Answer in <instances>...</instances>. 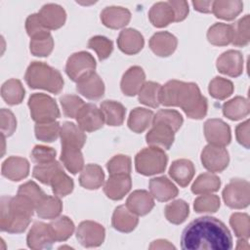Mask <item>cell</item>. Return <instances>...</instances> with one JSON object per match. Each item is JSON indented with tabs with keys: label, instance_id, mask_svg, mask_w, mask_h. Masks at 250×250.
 Segmentation results:
<instances>
[{
	"label": "cell",
	"instance_id": "obj_1",
	"mask_svg": "<svg viewBox=\"0 0 250 250\" xmlns=\"http://www.w3.org/2000/svg\"><path fill=\"white\" fill-rule=\"evenodd\" d=\"M181 247L185 250H229L232 248V237L220 220L200 217L191 221L183 230Z\"/></svg>",
	"mask_w": 250,
	"mask_h": 250
},
{
	"label": "cell",
	"instance_id": "obj_2",
	"mask_svg": "<svg viewBox=\"0 0 250 250\" xmlns=\"http://www.w3.org/2000/svg\"><path fill=\"white\" fill-rule=\"evenodd\" d=\"M160 104L166 106H180L191 119L203 118L208 109L207 100L198 86L192 82L170 80L160 90Z\"/></svg>",
	"mask_w": 250,
	"mask_h": 250
},
{
	"label": "cell",
	"instance_id": "obj_3",
	"mask_svg": "<svg viewBox=\"0 0 250 250\" xmlns=\"http://www.w3.org/2000/svg\"><path fill=\"white\" fill-rule=\"evenodd\" d=\"M35 211V205L26 197L16 196L1 197V230L9 233H21L28 227Z\"/></svg>",
	"mask_w": 250,
	"mask_h": 250
},
{
	"label": "cell",
	"instance_id": "obj_4",
	"mask_svg": "<svg viewBox=\"0 0 250 250\" xmlns=\"http://www.w3.org/2000/svg\"><path fill=\"white\" fill-rule=\"evenodd\" d=\"M24 80L32 89H42L53 94H59L63 88L61 72L42 62H33L28 65Z\"/></svg>",
	"mask_w": 250,
	"mask_h": 250
},
{
	"label": "cell",
	"instance_id": "obj_5",
	"mask_svg": "<svg viewBox=\"0 0 250 250\" xmlns=\"http://www.w3.org/2000/svg\"><path fill=\"white\" fill-rule=\"evenodd\" d=\"M168 157L164 149L148 146L139 151L135 157V167L139 174L152 176L165 171Z\"/></svg>",
	"mask_w": 250,
	"mask_h": 250
},
{
	"label": "cell",
	"instance_id": "obj_6",
	"mask_svg": "<svg viewBox=\"0 0 250 250\" xmlns=\"http://www.w3.org/2000/svg\"><path fill=\"white\" fill-rule=\"evenodd\" d=\"M28 107L31 118L36 123L56 121L60 117V109L57 103L46 94H32L28 99Z\"/></svg>",
	"mask_w": 250,
	"mask_h": 250
},
{
	"label": "cell",
	"instance_id": "obj_7",
	"mask_svg": "<svg viewBox=\"0 0 250 250\" xmlns=\"http://www.w3.org/2000/svg\"><path fill=\"white\" fill-rule=\"evenodd\" d=\"M223 199L232 209H243L250 202V185L246 180L232 179L223 190Z\"/></svg>",
	"mask_w": 250,
	"mask_h": 250
},
{
	"label": "cell",
	"instance_id": "obj_8",
	"mask_svg": "<svg viewBox=\"0 0 250 250\" xmlns=\"http://www.w3.org/2000/svg\"><path fill=\"white\" fill-rule=\"evenodd\" d=\"M96 61L94 57L87 52L81 51L72 54L66 62L65 72L74 82H78L87 75L95 72Z\"/></svg>",
	"mask_w": 250,
	"mask_h": 250
},
{
	"label": "cell",
	"instance_id": "obj_9",
	"mask_svg": "<svg viewBox=\"0 0 250 250\" xmlns=\"http://www.w3.org/2000/svg\"><path fill=\"white\" fill-rule=\"evenodd\" d=\"M229 162L228 150L224 146L207 145L201 152V163L211 173L224 171Z\"/></svg>",
	"mask_w": 250,
	"mask_h": 250
},
{
	"label": "cell",
	"instance_id": "obj_10",
	"mask_svg": "<svg viewBox=\"0 0 250 250\" xmlns=\"http://www.w3.org/2000/svg\"><path fill=\"white\" fill-rule=\"evenodd\" d=\"M105 236L104 228L94 221H83L76 229V238L84 247H98Z\"/></svg>",
	"mask_w": 250,
	"mask_h": 250
},
{
	"label": "cell",
	"instance_id": "obj_11",
	"mask_svg": "<svg viewBox=\"0 0 250 250\" xmlns=\"http://www.w3.org/2000/svg\"><path fill=\"white\" fill-rule=\"evenodd\" d=\"M204 135L209 145L226 146L230 143L229 126L222 119L212 118L204 123Z\"/></svg>",
	"mask_w": 250,
	"mask_h": 250
},
{
	"label": "cell",
	"instance_id": "obj_12",
	"mask_svg": "<svg viewBox=\"0 0 250 250\" xmlns=\"http://www.w3.org/2000/svg\"><path fill=\"white\" fill-rule=\"evenodd\" d=\"M78 126L84 132H94L104 126V118L101 108L94 104H85L75 117Z\"/></svg>",
	"mask_w": 250,
	"mask_h": 250
},
{
	"label": "cell",
	"instance_id": "obj_13",
	"mask_svg": "<svg viewBox=\"0 0 250 250\" xmlns=\"http://www.w3.org/2000/svg\"><path fill=\"white\" fill-rule=\"evenodd\" d=\"M243 56L240 52L235 50H229L224 52L216 62L217 69L219 72L230 76L238 77L243 72Z\"/></svg>",
	"mask_w": 250,
	"mask_h": 250
},
{
	"label": "cell",
	"instance_id": "obj_14",
	"mask_svg": "<svg viewBox=\"0 0 250 250\" xmlns=\"http://www.w3.org/2000/svg\"><path fill=\"white\" fill-rule=\"evenodd\" d=\"M54 242L49 225L43 222H35L26 236L27 246L34 250L51 248Z\"/></svg>",
	"mask_w": 250,
	"mask_h": 250
},
{
	"label": "cell",
	"instance_id": "obj_15",
	"mask_svg": "<svg viewBox=\"0 0 250 250\" xmlns=\"http://www.w3.org/2000/svg\"><path fill=\"white\" fill-rule=\"evenodd\" d=\"M175 140L173 129L163 123H152L151 129L146 135V144L162 149H169Z\"/></svg>",
	"mask_w": 250,
	"mask_h": 250
},
{
	"label": "cell",
	"instance_id": "obj_16",
	"mask_svg": "<svg viewBox=\"0 0 250 250\" xmlns=\"http://www.w3.org/2000/svg\"><path fill=\"white\" fill-rule=\"evenodd\" d=\"M132 181L128 174L110 175L104 186L105 195L112 200L122 199L131 189Z\"/></svg>",
	"mask_w": 250,
	"mask_h": 250
},
{
	"label": "cell",
	"instance_id": "obj_17",
	"mask_svg": "<svg viewBox=\"0 0 250 250\" xmlns=\"http://www.w3.org/2000/svg\"><path fill=\"white\" fill-rule=\"evenodd\" d=\"M146 82V74L141 66L134 65L126 70L123 74L120 87L125 96L133 97L138 95L141 88Z\"/></svg>",
	"mask_w": 250,
	"mask_h": 250
},
{
	"label": "cell",
	"instance_id": "obj_18",
	"mask_svg": "<svg viewBox=\"0 0 250 250\" xmlns=\"http://www.w3.org/2000/svg\"><path fill=\"white\" fill-rule=\"evenodd\" d=\"M177 45L176 36L168 31L156 32L149 39V48L158 57H169L175 52Z\"/></svg>",
	"mask_w": 250,
	"mask_h": 250
},
{
	"label": "cell",
	"instance_id": "obj_19",
	"mask_svg": "<svg viewBox=\"0 0 250 250\" xmlns=\"http://www.w3.org/2000/svg\"><path fill=\"white\" fill-rule=\"evenodd\" d=\"M125 205L135 215L145 216L153 208L154 200L150 192L145 189H137L128 196Z\"/></svg>",
	"mask_w": 250,
	"mask_h": 250
},
{
	"label": "cell",
	"instance_id": "obj_20",
	"mask_svg": "<svg viewBox=\"0 0 250 250\" xmlns=\"http://www.w3.org/2000/svg\"><path fill=\"white\" fill-rule=\"evenodd\" d=\"M39 17L48 30H56L61 28L66 20L64 9L57 4H46L38 12Z\"/></svg>",
	"mask_w": 250,
	"mask_h": 250
},
{
	"label": "cell",
	"instance_id": "obj_21",
	"mask_svg": "<svg viewBox=\"0 0 250 250\" xmlns=\"http://www.w3.org/2000/svg\"><path fill=\"white\" fill-rule=\"evenodd\" d=\"M145 40L141 32L134 28H125L120 31L117 38V46L121 52L127 55H136L144 47Z\"/></svg>",
	"mask_w": 250,
	"mask_h": 250
},
{
	"label": "cell",
	"instance_id": "obj_22",
	"mask_svg": "<svg viewBox=\"0 0 250 250\" xmlns=\"http://www.w3.org/2000/svg\"><path fill=\"white\" fill-rule=\"evenodd\" d=\"M76 90L89 100H99L104 94V84L102 78L93 72L76 83Z\"/></svg>",
	"mask_w": 250,
	"mask_h": 250
},
{
	"label": "cell",
	"instance_id": "obj_23",
	"mask_svg": "<svg viewBox=\"0 0 250 250\" xmlns=\"http://www.w3.org/2000/svg\"><path fill=\"white\" fill-rule=\"evenodd\" d=\"M1 171L5 178L18 182L27 177L29 173V163L23 157L10 156L3 162Z\"/></svg>",
	"mask_w": 250,
	"mask_h": 250
},
{
	"label": "cell",
	"instance_id": "obj_24",
	"mask_svg": "<svg viewBox=\"0 0 250 250\" xmlns=\"http://www.w3.org/2000/svg\"><path fill=\"white\" fill-rule=\"evenodd\" d=\"M131 20V13L123 7H106L101 13V21L108 28L118 29L126 26Z\"/></svg>",
	"mask_w": 250,
	"mask_h": 250
},
{
	"label": "cell",
	"instance_id": "obj_25",
	"mask_svg": "<svg viewBox=\"0 0 250 250\" xmlns=\"http://www.w3.org/2000/svg\"><path fill=\"white\" fill-rule=\"evenodd\" d=\"M60 138L62 146H71L81 149L86 143L84 131L78 125L70 121L63 122L61 126Z\"/></svg>",
	"mask_w": 250,
	"mask_h": 250
},
{
	"label": "cell",
	"instance_id": "obj_26",
	"mask_svg": "<svg viewBox=\"0 0 250 250\" xmlns=\"http://www.w3.org/2000/svg\"><path fill=\"white\" fill-rule=\"evenodd\" d=\"M149 191L153 198L165 202L178 195L177 187L167 177H156L149 181Z\"/></svg>",
	"mask_w": 250,
	"mask_h": 250
},
{
	"label": "cell",
	"instance_id": "obj_27",
	"mask_svg": "<svg viewBox=\"0 0 250 250\" xmlns=\"http://www.w3.org/2000/svg\"><path fill=\"white\" fill-rule=\"evenodd\" d=\"M193 163L188 159H177L169 168L170 177L182 188L187 187L194 176Z\"/></svg>",
	"mask_w": 250,
	"mask_h": 250
},
{
	"label": "cell",
	"instance_id": "obj_28",
	"mask_svg": "<svg viewBox=\"0 0 250 250\" xmlns=\"http://www.w3.org/2000/svg\"><path fill=\"white\" fill-rule=\"evenodd\" d=\"M138 223V216L132 213L126 207V205L118 206L117 208H115L112 214L111 224L112 227L118 231L131 232L136 229Z\"/></svg>",
	"mask_w": 250,
	"mask_h": 250
},
{
	"label": "cell",
	"instance_id": "obj_29",
	"mask_svg": "<svg viewBox=\"0 0 250 250\" xmlns=\"http://www.w3.org/2000/svg\"><path fill=\"white\" fill-rule=\"evenodd\" d=\"M104 173L97 164H87L79 176V184L87 189H98L104 185Z\"/></svg>",
	"mask_w": 250,
	"mask_h": 250
},
{
	"label": "cell",
	"instance_id": "obj_30",
	"mask_svg": "<svg viewBox=\"0 0 250 250\" xmlns=\"http://www.w3.org/2000/svg\"><path fill=\"white\" fill-rule=\"evenodd\" d=\"M242 10L243 3L239 0H218L212 4V13L225 21L234 20Z\"/></svg>",
	"mask_w": 250,
	"mask_h": 250
},
{
	"label": "cell",
	"instance_id": "obj_31",
	"mask_svg": "<svg viewBox=\"0 0 250 250\" xmlns=\"http://www.w3.org/2000/svg\"><path fill=\"white\" fill-rule=\"evenodd\" d=\"M148 19L152 25L156 27H164L175 21L174 11L169 2H157L150 8Z\"/></svg>",
	"mask_w": 250,
	"mask_h": 250
},
{
	"label": "cell",
	"instance_id": "obj_32",
	"mask_svg": "<svg viewBox=\"0 0 250 250\" xmlns=\"http://www.w3.org/2000/svg\"><path fill=\"white\" fill-rule=\"evenodd\" d=\"M101 110L103 112L104 123L109 126H120L125 119L126 109L122 104L106 100L101 104Z\"/></svg>",
	"mask_w": 250,
	"mask_h": 250
},
{
	"label": "cell",
	"instance_id": "obj_33",
	"mask_svg": "<svg viewBox=\"0 0 250 250\" xmlns=\"http://www.w3.org/2000/svg\"><path fill=\"white\" fill-rule=\"evenodd\" d=\"M233 36L232 25L217 22L209 27L207 31L208 41L215 46H227L231 43Z\"/></svg>",
	"mask_w": 250,
	"mask_h": 250
},
{
	"label": "cell",
	"instance_id": "obj_34",
	"mask_svg": "<svg viewBox=\"0 0 250 250\" xmlns=\"http://www.w3.org/2000/svg\"><path fill=\"white\" fill-rule=\"evenodd\" d=\"M224 115L230 120H240L249 114V102L246 98L237 96L223 104Z\"/></svg>",
	"mask_w": 250,
	"mask_h": 250
},
{
	"label": "cell",
	"instance_id": "obj_35",
	"mask_svg": "<svg viewBox=\"0 0 250 250\" xmlns=\"http://www.w3.org/2000/svg\"><path fill=\"white\" fill-rule=\"evenodd\" d=\"M153 112L145 107L134 108L128 118V127L135 133H143L152 123Z\"/></svg>",
	"mask_w": 250,
	"mask_h": 250
},
{
	"label": "cell",
	"instance_id": "obj_36",
	"mask_svg": "<svg viewBox=\"0 0 250 250\" xmlns=\"http://www.w3.org/2000/svg\"><path fill=\"white\" fill-rule=\"evenodd\" d=\"M62 210V203L58 196L45 195L36 205L35 211L37 216L41 219L53 220L61 214Z\"/></svg>",
	"mask_w": 250,
	"mask_h": 250
},
{
	"label": "cell",
	"instance_id": "obj_37",
	"mask_svg": "<svg viewBox=\"0 0 250 250\" xmlns=\"http://www.w3.org/2000/svg\"><path fill=\"white\" fill-rule=\"evenodd\" d=\"M61 161L68 172L77 174L84 167V158L80 148L71 146H62Z\"/></svg>",
	"mask_w": 250,
	"mask_h": 250
},
{
	"label": "cell",
	"instance_id": "obj_38",
	"mask_svg": "<svg viewBox=\"0 0 250 250\" xmlns=\"http://www.w3.org/2000/svg\"><path fill=\"white\" fill-rule=\"evenodd\" d=\"M48 225L55 242L67 240L74 231V224L66 216L57 217Z\"/></svg>",
	"mask_w": 250,
	"mask_h": 250
},
{
	"label": "cell",
	"instance_id": "obj_39",
	"mask_svg": "<svg viewBox=\"0 0 250 250\" xmlns=\"http://www.w3.org/2000/svg\"><path fill=\"white\" fill-rule=\"evenodd\" d=\"M24 88L19 79H9L1 87L2 99L10 105L19 104L24 98Z\"/></svg>",
	"mask_w": 250,
	"mask_h": 250
},
{
	"label": "cell",
	"instance_id": "obj_40",
	"mask_svg": "<svg viewBox=\"0 0 250 250\" xmlns=\"http://www.w3.org/2000/svg\"><path fill=\"white\" fill-rule=\"evenodd\" d=\"M221 187V180L213 173H203L199 175L191 186L194 194H205L217 191Z\"/></svg>",
	"mask_w": 250,
	"mask_h": 250
},
{
	"label": "cell",
	"instance_id": "obj_41",
	"mask_svg": "<svg viewBox=\"0 0 250 250\" xmlns=\"http://www.w3.org/2000/svg\"><path fill=\"white\" fill-rule=\"evenodd\" d=\"M164 214L166 219L175 225H180L186 221L189 214V207L188 204L182 200L177 199L165 206Z\"/></svg>",
	"mask_w": 250,
	"mask_h": 250
},
{
	"label": "cell",
	"instance_id": "obj_42",
	"mask_svg": "<svg viewBox=\"0 0 250 250\" xmlns=\"http://www.w3.org/2000/svg\"><path fill=\"white\" fill-rule=\"evenodd\" d=\"M161 85L153 81H146L138 93L139 102L149 107H157L160 104Z\"/></svg>",
	"mask_w": 250,
	"mask_h": 250
},
{
	"label": "cell",
	"instance_id": "obj_43",
	"mask_svg": "<svg viewBox=\"0 0 250 250\" xmlns=\"http://www.w3.org/2000/svg\"><path fill=\"white\" fill-rule=\"evenodd\" d=\"M50 186L52 187V190L56 196L64 197L73 190L74 184L72 179L65 174L63 169H62L54 176Z\"/></svg>",
	"mask_w": 250,
	"mask_h": 250
},
{
	"label": "cell",
	"instance_id": "obj_44",
	"mask_svg": "<svg viewBox=\"0 0 250 250\" xmlns=\"http://www.w3.org/2000/svg\"><path fill=\"white\" fill-rule=\"evenodd\" d=\"M61 125L57 121L36 123L34 127L35 137L44 143H52L60 137Z\"/></svg>",
	"mask_w": 250,
	"mask_h": 250
},
{
	"label": "cell",
	"instance_id": "obj_45",
	"mask_svg": "<svg viewBox=\"0 0 250 250\" xmlns=\"http://www.w3.org/2000/svg\"><path fill=\"white\" fill-rule=\"evenodd\" d=\"M208 91L214 99L225 100L233 93V84L229 79L217 76L210 81Z\"/></svg>",
	"mask_w": 250,
	"mask_h": 250
},
{
	"label": "cell",
	"instance_id": "obj_46",
	"mask_svg": "<svg viewBox=\"0 0 250 250\" xmlns=\"http://www.w3.org/2000/svg\"><path fill=\"white\" fill-rule=\"evenodd\" d=\"M62 169V165L58 161L54 160L52 162L37 164L36 166H34L32 170V176L42 184L50 186V183L54 176Z\"/></svg>",
	"mask_w": 250,
	"mask_h": 250
},
{
	"label": "cell",
	"instance_id": "obj_47",
	"mask_svg": "<svg viewBox=\"0 0 250 250\" xmlns=\"http://www.w3.org/2000/svg\"><path fill=\"white\" fill-rule=\"evenodd\" d=\"M249 23H250V17L249 15H246L232 25V28H233V36L231 41L232 45L236 47H245L246 45H248L250 40Z\"/></svg>",
	"mask_w": 250,
	"mask_h": 250
},
{
	"label": "cell",
	"instance_id": "obj_48",
	"mask_svg": "<svg viewBox=\"0 0 250 250\" xmlns=\"http://www.w3.org/2000/svg\"><path fill=\"white\" fill-rule=\"evenodd\" d=\"M183 116L175 109H160L153 115L152 123H163L171 127L176 133L183 124ZM151 123V124H152Z\"/></svg>",
	"mask_w": 250,
	"mask_h": 250
},
{
	"label": "cell",
	"instance_id": "obj_49",
	"mask_svg": "<svg viewBox=\"0 0 250 250\" xmlns=\"http://www.w3.org/2000/svg\"><path fill=\"white\" fill-rule=\"evenodd\" d=\"M53 48H54V40L51 33L30 39L29 49L31 54L36 57L49 56L52 53Z\"/></svg>",
	"mask_w": 250,
	"mask_h": 250
},
{
	"label": "cell",
	"instance_id": "obj_50",
	"mask_svg": "<svg viewBox=\"0 0 250 250\" xmlns=\"http://www.w3.org/2000/svg\"><path fill=\"white\" fill-rule=\"evenodd\" d=\"M229 225L238 238L248 239L250 235V219L246 213H233L229 218Z\"/></svg>",
	"mask_w": 250,
	"mask_h": 250
},
{
	"label": "cell",
	"instance_id": "obj_51",
	"mask_svg": "<svg viewBox=\"0 0 250 250\" xmlns=\"http://www.w3.org/2000/svg\"><path fill=\"white\" fill-rule=\"evenodd\" d=\"M219 196L211 193H205L195 198L193 208L197 213H215L220 208Z\"/></svg>",
	"mask_w": 250,
	"mask_h": 250
},
{
	"label": "cell",
	"instance_id": "obj_52",
	"mask_svg": "<svg viewBox=\"0 0 250 250\" xmlns=\"http://www.w3.org/2000/svg\"><path fill=\"white\" fill-rule=\"evenodd\" d=\"M88 47L97 53L100 61L107 59L113 50L112 41L102 35L92 37L88 42Z\"/></svg>",
	"mask_w": 250,
	"mask_h": 250
},
{
	"label": "cell",
	"instance_id": "obj_53",
	"mask_svg": "<svg viewBox=\"0 0 250 250\" xmlns=\"http://www.w3.org/2000/svg\"><path fill=\"white\" fill-rule=\"evenodd\" d=\"M63 114L69 118H75L81 107L85 104L83 100L76 95H64L60 99Z\"/></svg>",
	"mask_w": 250,
	"mask_h": 250
},
{
	"label": "cell",
	"instance_id": "obj_54",
	"mask_svg": "<svg viewBox=\"0 0 250 250\" xmlns=\"http://www.w3.org/2000/svg\"><path fill=\"white\" fill-rule=\"evenodd\" d=\"M106 168L109 175H116V174L130 175V172L132 169L131 158L128 155H124V154L115 155L106 163Z\"/></svg>",
	"mask_w": 250,
	"mask_h": 250
},
{
	"label": "cell",
	"instance_id": "obj_55",
	"mask_svg": "<svg viewBox=\"0 0 250 250\" xmlns=\"http://www.w3.org/2000/svg\"><path fill=\"white\" fill-rule=\"evenodd\" d=\"M18 193L30 200L35 205V208L38 202L46 195L44 191L38 187V185L32 181L26 182L20 186Z\"/></svg>",
	"mask_w": 250,
	"mask_h": 250
},
{
	"label": "cell",
	"instance_id": "obj_56",
	"mask_svg": "<svg viewBox=\"0 0 250 250\" xmlns=\"http://www.w3.org/2000/svg\"><path fill=\"white\" fill-rule=\"evenodd\" d=\"M25 29L30 39L50 33V30H48L44 26L38 13L32 14L27 17L25 21Z\"/></svg>",
	"mask_w": 250,
	"mask_h": 250
},
{
	"label": "cell",
	"instance_id": "obj_57",
	"mask_svg": "<svg viewBox=\"0 0 250 250\" xmlns=\"http://www.w3.org/2000/svg\"><path fill=\"white\" fill-rule=\"evenodd\" d=\"M56 150L53 147L37 145L31 151V159L37 164L52 162L56 158Z\"/></svg>",
	"mask_w": 250,
	"mask_h": 250
},
{
	"label": "cell",
	"instance_id": "obj_58",
	"mask_svg": "<svg viewBox=\"0 0 250 250\" xmlns=\"http://www.w3.org/2000/svg\"><path fill=\"white\" fill-rule=\"evenodd\" d=\"M1 134L4 137H10L14 134L17 128V119L10 109L2 108L0 111Z\"/></svg>",
	"mask_w": 250,
	"mask_h": 250
},
{
	"label": "cell",
	"instance_id": "obj_59",
	"mask_svg": "<svg viewBox=\"0 0 250 250\" xmlns=\"http://www.w3.org/2000/svg\"><path fill=\"white\" fill-rule=\"evenodd\" d=\"M235 137L237 142L245 148H249L250 137H249V120L238 124L235 128Z\"/></svg>",
	"mask_w": 250,
	"mask_h": 250
},
{
	"label": "cell",
	"instance_id": "obj_60",
	"mask_svg": "<svg viewBox=\"0 0 250 250\" xmlns=\"http://www.w3.org/2000/svg\"><path fill=\"white\" fill-rule=\"evenodd\" d=\"M171 5L174 16H175V21H184L188 15V4L186 1L179 0V1H168Z\"/></svg>",
	"mask_w": 250,
	"mask_h": 250
},
{
	"label": "cell",
	"instance_id": "obj_61",
	"mask_svg": "<svg viewBox=\"0 0 250 250\" xmlns=\"http://www.w3.org/2000/svg\"><path fill=\"white\" fill-rule=\"evenodd\" d=\"M213 1H192V6L194 10L200 13H211L212 12Z\"/></svg>",
	"mask_w": 250,
	"mask_h": 250
},
{
	"label": "cell",
	"instance_id": "obj_62",
	"mask_svg": "<svg viewBox=\"0 0 250 250\" xmlns=\"http://www.w3.org/2000/svg\"><path fill=\"white\" fill-rule=\"evenodd\" d=\"M149 249H175V246L165 239H157L151 242Z\"/></svg>",
	"mask_w": 250,
	"mask_h": 250
},
{
	"label": "cell",
	"instance_id": "obj_63",
	"mask_svg": "<svg viewBox=\"0 0 250 250\" xmlns=\"http://www.w3.org/2000/svg\"><path fill=\"white\" fill-rule=\"evenodd\" d=\"M249 245L247 242V239H243V238H239L237 241V245H236V249H248Z\"/></svg>",
	"mask_w": 250,
	"mask_h": 250
}]
</instances>
